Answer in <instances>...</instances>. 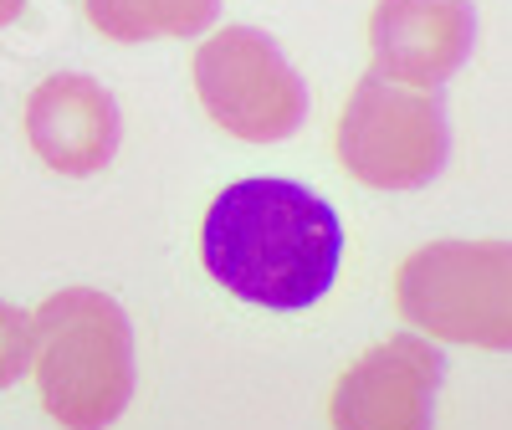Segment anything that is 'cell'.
Returning <instances> with one entry per match:
<instances>
[{
	"mask_svg": "<svg viewBox=\"0 0 512 430\" xmlns=\"http://www.w3.org/2000/svg\"><path fill=\"white\" fill-rule=\"evenodd\" d=\"M21 6H26V0H0V26H11L21 16Z\"/></svg>",
	"mask_w": 512,
	"mask_h": 430,
	"instance_id": "obj_11",
	"label": "cell"
},
{
	"mask_svg": "<svg viewBox=\"0 0 512 430\" xmlns=\"http://www.w3.org/2000/svg\"><path fill=\"white\" fill-rule=\"evenodd\" d=\"M82 11L108 41L139 47V41L210 31L221 16V0H82Z\"/></svg>",
	"mask_w": 512,
	"mask_h": 430,
	"instance_id": "obj_9",
	"label": "cell"
},
{
	"mask_svg": "<svg viewBox=\"0 0 512 430\" xmlns=\"http://www.w3.org/2000/svg\"><path fill=\"white\" fill-rule=\"evenodd\" d=\"M477 47V11L466 0H379L369 16L374 77L400 88H441Z\"/></svg>",
	"mask_w": 512,
	"mask_h": 430,
	"instance_id": "obj_7",
	"label": "cell"
},
{
	"mask_svg": "<svg viewBox=\"0 0 512 430\" xmlns=\"http://www.w3.org/2000/svg\"><path fill=\"white\" fill-rule=\"evenodd\" d=\"M26 369H31V313L0 303V390H11Z\"/></svg>",
	"mask_w": 512,
	"mask_h": 430,
	"instance_id": "obj_10",
	"label": "cell"
},
{
	"mask_svg": "<svg viewBox=\"0 0 512 430\" xmlns=\"http://www.w3.org/2000/svg\"><path fill=\"white\" fill-rule=\"evenodd\" d=\"M338 159L369 190H420L451 159V123L441 88H400L359 77L338 118Z\"/></svg>",
	"mask_w": 512,
	"mask_h": 430,
	"instance_id": "obj_4",
	"label": "cell"
},
{
	"mask_svg": "<svg viewBox=\"0 0 512 430\" xmlns=\"http://www.w3.org/2000/svg\"><path fill=\"white\" fill-rule=\"evenodd\" d=\"M31 364L57 425L108 430L134 400V323L108 292H52L31 313Z\"/></svg>",
	"mask_w": 512,
	"mask_h": 430,
	"instance_id": "obj_2",
	"label": "cell"
},
{
	"mask_svg": "<svg viewBox=\"0 0 512 430\" xmlns=\"http://www.w3.org/2000/svg\"><path fill=\"white\" fill-rule=\"evenodd\" d=\"M26 139L47 169L88 180L113 164L123 139V113L98 77L57 72L26 103Z\"/></svg>",
	"mask_w": 512,
	"mask_h": 430,
	"instance_id": "obj_8",
	"label": "cell"
},
{
	"mask_svg": "<svg viewBox=\"0 0 512 430\" xmlns=\"http://www.w3.org/2000/svg\"><path fill=\"white\" fill-rule=\"evenodd\" d=\"M405 323L446 343L512 349V246L507 241H431L395 272Z\"/></svg>",
	"mask_w": 512,
	"mask_h": 430,
	"instance_id": "obj_3",
	"label": "cell"
},
{
	"mask_svg": "<svg viewBox=\"0 0 512 430\" xmlns=\"http://www.w3.org/2000/svg\"><path fill=\"white\" fill-rule=\"evenodd\" d=\"M205 272L231 297L272 313L313 308L344 267L338 210L292 180H236L216 195L200 236Z\"/></svg>",
	"mask_w": 512,
	"mask_h": 430,
	"instance_id": "obj_1",
	"label": "cell"
},
{
	"mask_svg": "<svg viewBox=\"0 0 512 430\" xmlns=\"http://www.w3.org/2000/svg\"><path fill=\"white\" fill-rule=\"evenodd\" d=\"M446 354L420 333H395L359 354L333 384V430H431Z\"/></svg>",
	"mask_w": 512,
	"mask_h": 430,
	"instance_id": "obj_6",
	"label": "cell"
},
{
	"mask_svg": "<svg viewBox=\"0 0 512 430\" xmlns=\"http://www.w3.org/2000/svg\"><path fill=\"white\" fill-rule=\"evenodd\" d=\"M195 93L241 144H282L308 118V82L256 26H221L195 47Z\"/></svg>",
	"mask_w": 512,
	"mask_h": 430,
	"instance_id": "obj_5",
	"label": "cell"
}]
</instances>
